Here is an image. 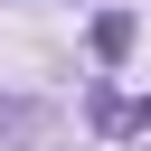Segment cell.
Listing matches in <instances>:
<instances>
[{"instance_id":"1","label":"cell","mask_w":151,"mask_h":151,"mask_svg":"<svg viewBox=\"0 0 151 151\" xmlns=\"http://www.w3.org/2000/svg\"><path fill=\"white\" fill-rule=\"evenodd\" d=\"M132 38H142V19H132V9H94V57H104V66H123V57H132Z\"/></svg>"},{"instance_id":"2","label":"cell","mask_w":151,"mask_h":151,"mask_svg":"<svg viewBox=\"0 0 151 151\" xmlns=\"http://www.w3.org/2000/svg\"><path fill=\"white\" fill-rule=\"evenodd\" d=\"M38 123H47V113H38V104H0V142H28V132H38Z\"/></svg>"}]
</instances>
